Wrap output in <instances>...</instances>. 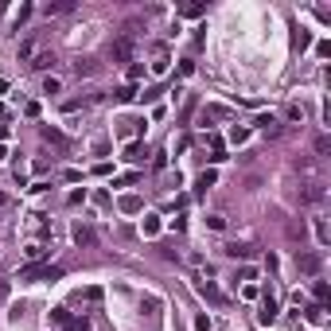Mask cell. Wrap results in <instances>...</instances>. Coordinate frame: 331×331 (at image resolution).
Listing matches in <instances>:
<instances>
[{
	"label": "cell",
	"instance_id": "cell-5",
	"mask_svg": "<svg viewBox=\"0 0 331 331\" xmlns=\"http://www.w3.org/2000/svg\"><path fill=\"white\" fill-rule=\"evenodd\" d=\"M35 70H47V66H55V51H39V55L32 59Z\"/></svg>",
	"mask_w": 331,
	"mask_h": 331
},
{
	"label": "cell",
	"instance_id": "cell-18",
	"mask_svg": "<svg viewBox=\"0 0 331 331\" xmlns=\"http://www.w3.org/2000/svg\"><path fill=\"white\" fill-rule=\"evenodd\" d=\"M4 207H8V199H4V195H0V210H4Z\"/></svg>",
	"mask_w": 331,
	"mask_h": 331
},
{
	"label": "cell",
	"instance_id": "cell-4",
	"mask_svg": "<svg viewBox=\"0 0 331 331\" xmlns=\"http://www.w3.org/2000/svg\"><path fill=\"white\" fill-rule=\"evenodd\" d=\"M35 55H39V39L32 35V39H23V43H20V59H23V63H32Z\"/></svg>",
	"mask_w": 331,
	"mask_h": 331
},
{
	"label": "cell",
	"instance_id": "cell-7",
	"mask_svg": "<svg viewBox=\"0 0 331 331\" xmlns=\"http://www.w3.org/2000/svg\"><path fill=\"white\" fill-rule=\"evenodd\" d=\"M70 8H74V4H70V0H59V4H47V16H63V12H70Z\"/></svg>",
	"mask_w": 331,
	"mask_h": 331
},
{
	"label": "cell",
	"instance_id": "cell-11",
	"mask_svg": "<svg viewBox=\"0 0 331 331\" xmlns=\"http://www.w3.org/2000/svg\"><path fill=\"white\" fill-rule=\"evenodd\" d=\"M316 152H320V156L331 152V136H316Z\"/></svg>",
	"mask_w": 331,
	"mask_h": 331
},
{
	"label": "cell",
	"instance_id": "cell-2",
	"mask_svg": "<svg viewBox=\"0 0 331 331\" xmlns=\"http://www.w3.org/2000/svg\"><path fill=\"white\" fill-rule=\"evenodd\" d=\"M109 55L117 59V63H121V59H129V55H132V32H125L121 39H117V43L109 47Z\"/></svg>",
	"mask_w": 331,
	"mask_h": 331
},
{
	"label": "cell",
	"instance_id": "cell-13",
	"mask_svg": "<svg viewBox=\"0 0 331 331\" xmlns=\"http://www.w3.org/2000/svg\"><path fill=\"white\" fill-rule=\"evenodd\" d=\"M316 238H320V245H327V226H323V218L316 222Z\"/></svg>",
	"mask_w": 331,
	"mask_h": 331
},
{
	"label": "cell",
	"instance_id": "cell-9",
	"mask_svg": "<svg viewBox=\"0 0 331 331\" xmlns=\"http://www.w3.org/2000/svg\"><path fill=\"white\" fill-rule=\"evenodd\" d=\"M199 292H203V296H210L214 304H222V300H226V296H222V292H218L214 285H199Z\"/></svg>",
	"mask_w": 331,
	"mask_h": 331
},
{
	"label": "cell",
	"instance_id": "cell-1",
	"mask_svg": "<svg viewBox=\"0 0 331 331\" xmlns=\"http://www.w3.org/2000/svg\"><path fill=\"white\" fill-rule=\"evenodd\" d=\"M59 269L55 265H23L20 269V281H55Z\"/></svg>",
	"mask_w": 331,
	"mask_h": 331
},
{
	"label": "cell",
	"instance_id": "cell-6",
	"mask_svg": "<svg viewBox=\"0 0 331 331\" xmlns=\"http://www.w3.org/2000/svg\"><path fill=\"white\" fill-rule=\"evenodd\" d=\"M74 242H78V245H94V230H90V226H78V230H74Z\"/></svg>",
	"mask_w": 331,
	"mask_h": 331
},
{
	"label": "cell",
	"instance_id": "cell-15",
	"mask_svg": "<svg viewBox=\"0 0 331 331\" xmlns=\"http://www.w3.org/2000/svg\"><path fill=\"white\" fill-rule=\"evenodd\" d=\"M117 98H121V101H132V98H136V90L125 86V90H117Z\"/></svg>",
	"mask_w": 331,
	"mask_h": 331
},
{
	"label": "cell",
	"instance_id": "cell-3",
	"mask_svg": "<svg viewBox=\"0 0 331 331\" xmlns=\"http://www.w3.org/2000/svg\"><path fill=\"white\" fill-rule=\"evenodd\" d=\"M296 265H300V273H308V277H316V273H320V254H300L296 257Z\"/></svg>",
	"mask_w": 331,
	"mask_h": 331
},
{
	"label": "cell",
	"instance_id": "cell-8",
	"mask_svg": "<svg viewBox=\"0 0 331 331\" xmlns=\"http://www.w3.org/2000/svg\"><path fill=\"white\" fill-rule=\"evenodd\" d=\"M261 320H265V323H273V320H277V300H273V296H265V312H261Z\"/></svg>",
	"mask_w": 331,
	"mask_h": 331
},
{
	"label": "cell",
	"instance_id": "cell-16",
	"mask_svg": "<svg viewBox=\"0 0 331 331\" xmlns=\"http://www.w3.org/2000/svg\"><path fill=\"white\" fill-rule=\"evenodd\" d=\"M195 331H210V316H199V320H195Z\"/></svg>",
	"mask_w": 331,
	"mask_h": 331
},
{
	"label": "cell",
	"instance_id": "cell-12",
	"mask_svg": "<svg viewBox=\"0 0 331 331\" xmlns=\"http://www.w3.org/2000/svg\"><path fill=\"white\" fill-rule=\"evenodd\" d=\"M214 179H218V172H214V168H210V172H203V176H199V187H210V183H214Z\"/></svg>",
	"mask_w": 331,
	"mask_h": 331
},
{
	"label": "cell",
	"instance_id": "cell-17",
	"mask_svg": "<svg viewBox=\"0 0 331 331\" xmlns=\"http://www.w3.org/2000/svg\"><path fill=\"white\" fill-rule=\"evenodd\" d=\"M4 300H8V285H0V304H4Z\"/></svg>",
	"mask_w": 331,
	"mask_h": 331
},
{
	"label": "cell",
	"instance_id": "cell-10",
	"mask_svg": "<svg viewBox=\"0 0 331 331\" xmlns=\"http://www.w3.org/2000/svg\"><path fill=\"white\" fill-rule=\"evenodd\" d=\"M121 210H129V214H136V210H141V199H136V195H125V199H121Z\"/></svg>",
	"mask_w": 331,
	"mask_h": 331
},
{
	"label": "cell",
	"instance_id": "cell-14",
	"mask_svg": "<svg viewBox=\"0 0 331 331\" xmlns=\"http://www.w3.org/2000/svg\"><path fill=\"white\" fill-rule=\"evenodd\" d=\"M43 94H59V78H47V82H43Z\"/></svg>",
	"mask_w": 331,
	"mask_h": 331
}]
</instances>
